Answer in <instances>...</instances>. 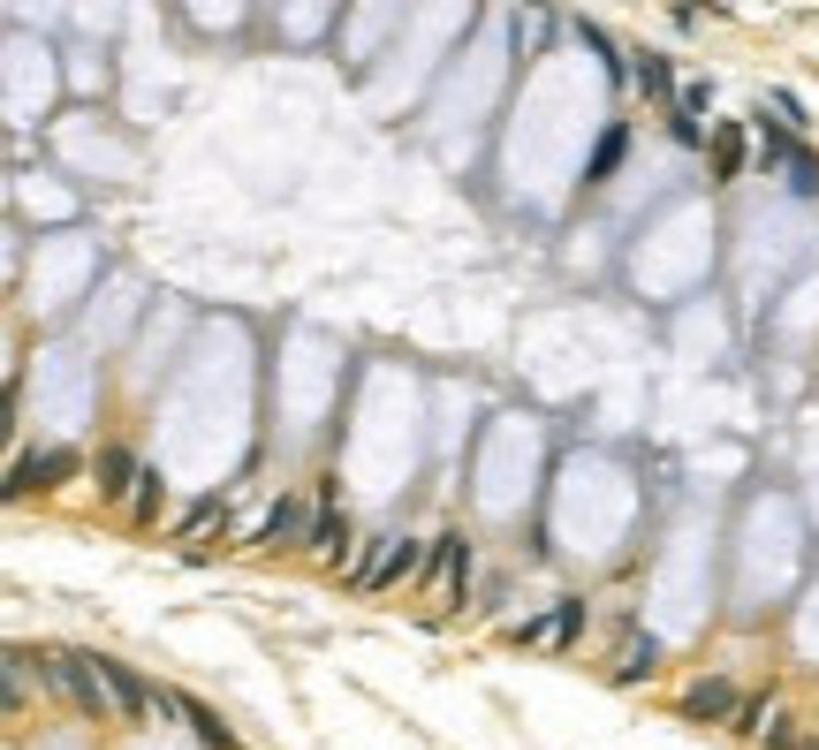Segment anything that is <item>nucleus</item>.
Masks as SVG:
<instances>
[{
	"label": "nucleus",
	"instance_id": "f257e3e1",
	"mask_svg": "<svg viewBox=\"0 0 819 750\" xmlns=\"http://www.w3.org/2000/svg\"><path fill=\"white\" fill-rule=\"evenodd\" d=\"M46 682H53L84 721H115V698H107L99 660H84V652H46Z\"/></svg>",
	"mask_w": 819,
	"mask_h": 750
},
{
	"label": "nucleus",
	"instance_id": "f03ea898",
	"mask_svg": "<svg viewBox=\"0 0 819 750\" xmlns=\"http://www.w3.org/2000/svg\"><path fill=\"white\" fill-rule=\"evenodd\" d=\"M418 561H425V539H402V531H387L357 569H349V592H387V584H402V577H418Z\"/></svg>",
	"mask_w": 819,
	"mask_h": 750
},
{
	"label": "nucleus",
	"instance_id": "7ed1b4c3",
	"mask_svg": "<svg viewBox=\"0 0 819 750\" xmlns=\"http://www.w3.org/2000/svg\"><path fill=\"white\" fill-rule=\"evenodd\" d=\"M304 539H312V508H304L297 493H281V500H274V508L258 516V531H251V546H258V554H281V546H304Z\"/></svg>",
	"mask_w": 819,
	"mask_h": 750
},
{
	"label": "nucleus",
	"instance_id": "20e7f679",
	"mask_svg": "<svg viewBox=\"0 0 819 750\" xmlns=\"http://www.w3.org/2000/svg\"><path fill=\"white\" fill-rule=\"evenodd\" d=\"M463 584H471V546H463V539H441V554H433V569H425V600L456 606Z\"/></svg>",
	"mask_w": 819,
	"mask_h": 750
},
{
	"label": "nucleus",
	"instance_id": "39448f33",
	"mask_svg": "<svg viewBox=\"0 0 819 750\" xmlns=\"http://www.w3.org/2000/svg\"><path fill=\"white\" fill-rule=\"evenodd\" d=\"M69 470H76V455H69V448H46V455H15V470H8V500H23L31 485L46 493V485H61Z\"/></svg>",
	"mask_w": 819,
	"mask_h": 750
},
{
	"label": "nucleus",
	"instance_id": "423d86ee",
	"mask_svg": "<svg viewBox=\"0 0 819 750\" xmlns=\"http://www.w3.org/2000/svg\"><path fill=\"white\" fill-rule=\"evenodd\" d=\"M736 713H744V698H736V682H721V675H706V682L683 690V721H736Z\"/></svg>",
	"mask_w": 819,
	"mask_h": 750
},
{
	"label": "nucleus",
	"instance_id": "0eeeda50",
	"mask_svg": "<svg viewBox=\"0 0 819 750\" xmlns=\"http://www.w3.org/2000/svg\"><path fill=\"white\" fill-rule=\"evenodd\" d=\"M137 477H145V462H137L130 448H99V462H92L99 500H130V493H137Z\"/></svg>",
	"mask_w": 819,
	"mask_h": 750
},
{
	"label": "nucleus",
	"instance_id": "6e6552de",
	"mask_svg": "<svg viewBox=\"0 0 819 750\" xmlns=\"http://www.w3.org/2000/svg\"><path fill=\"white\" fill-rule=\"evenodd\" d=\"M706 159H713V182H736L744 159H751V137H744L736 122H713V130H706Z\"/></svg>",
	"mask_w": 819,
	"mask_h": 750
},
{
	"label": "nucleus",
	"instance_id": "1a4fd4ad",
	"mask_svg": "<svg viewBox=\"0 0 819 750\" xmlns=\"http://www.w3.org/2000/svg\"><path fill=\"white\" fill-rule=\"evenodd\" d=\"M99 675H107V698H115V721H145V705H153V698H145V682H137V675H130L122 660H99Z\"/></svg>",
	"mask_w": 819,
	"mask_h": 750
},
{
	"label": "nucleus",
	"instance_id": "9d476101",
	"mask_svg": "<svg viewBox=\"0 0 819 750\" xmlns=\"http://www.w3.org/2000/svg\"><path fill=\"white\" fill-rule=\"evenodd\" d=\"M577 629H585V600H562L546 621H523V644H554V652H562Z\"/></svg>",
	"mask_w": 819,
	"mask_h": 750
},
{
	"label": "nucleus",
	"instance_id": "9b49d317",
	"mask_svg": "<svg viewBox=\"0 0 819 750\" xmlns=\"http://www.w3.org/2000/svg\"><path fill=\"white\" fill-rule=\"evenodd\" d=\"M160 705H167V713H182V721H190V736H197L205 750H236V736H228V721H213L205 705H190V698H174V690H160Z\"/></svg>",
	"mask_w": 819,
	"mask_h": 750
},
{
	"label": "nucleus",
	"instance_id": "f8f14e48",
	"mask_svg": "<svg viewBox=\"0 0 819 750\" xmlns=\"http://www.w3.org/2000/svg\"><path fill=\"white\" fill-rule=\"evenodd\" d=\"M304 546H312L320 561H341V554H349V516L320 508V516H312V539H304Z\"/></svg>",
	"mask_w": 819,
	"mask_h": 750
},
{
	"label": "nucleus",
	"instance_id": "ddd939ff",
	"mask_svg": "<svg viewBox=\"0 0 819 750\" xmlns=\"http://www.w3.org/2000/svg\"><path fill=\"white\" fill-rule=\"evenodd\" d=\"M638 84H646V92H653L660 107H667V114H675V107H683V99H675V69H667V61H660V53H646V61H638Z\"/></svg>",
	"mask_w": 819,
	"mask_h": 750
},
{
	"label": "nucleus",
	"instance_id": "4468645a",
	"mask_svg": "<svg viewBox=\"0 0 819 750\" xmlns=\"http://www.w3.org/2000/svg\"><path fill=\"white\" fill-rule=\"evenodd\" d=\"M205 531H228V500H220V493H205V500L182 516V539H205Z\"/></svg>",
	"mask_w": 819,
	"mask_h": 750
},
{
	"label": "nucleus",
	"instance_id": "2eb2a0df",
	"mask_svg": "<svg viewBox=\"0 0 819 750\" xmlns=\"http://www.w3.org/2000/svg\"><path fill=\"white\" fill-rule=\"evenodd\" d=\"M653 660H660L653 637H630V644H623V667H615V682H638V675H653Z\"/></svg>",
	"mask_w": 819,
	"mask_h": 750
},
{
	"label": "nucleus",
	"instance_id": "dca6fc26",
	"mask_svg": "<svg viewBox=\"0 0 819 750\" xmlns=\"http://www.w3.org/2000/svg\"><path fill=\"white\" fill-rule=\"evenodd\" d=\"M615 159H623V130H607V137H600V152H592V167H585V182L600 190V182L615 174Z\"/></svg>",
	"mask_w": 819,
	"mask_h": 750
},
{
	"label": "nucleus",
	"instance_id": "f3484780",
	"mask_svg": "<svg viewBox=\"0 0 819 750\" xmlns=\"http://www.w3.org/2000/svg\"><path fill=\"white\" fill-rule=\"evenodd\" d=\"M130 516H137V523H153V516H160V470H145V477H137V493H130Z\"/></svg>",
	"mask_w": 819,
	"mask_h": 750
}]
</instances>
